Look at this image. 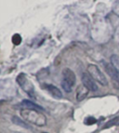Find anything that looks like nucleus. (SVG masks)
Wrapping results in <instances>:
<instances>
[{
  "label": "nucleus",
  "instance_id": "f257e3e1",
  "mask_svg": "<svg viewBox=\"0 0 119 133\" xmlns=\"http://www.w3.org/2000/svg\"><path fill=\"white\" fill-rule=\"evenodd\" d=\"M21 116L29 124L35 125L37 127H44L47 125V116L37 110L22 109L20 112Z\"/></svg>",
  "mask_w": 119,
  "mask_h": 133
},
{
  "label": "nucleus",
  "instance_id": "f03ea898",
  "mask_svg": "<svg viewBox=\"0 0 119 133\" xmlns=\"http://www.w3.org/2000/svg\"><path fill=\"white\" fill-rule=\"evenodd\" d=\"M88 74L90 75V76L94 80L98 81L101 85H103V86H107L108 85V81L106 79L105 76L103 75L101 70L99 69V67L95 64H89L88 66Z\"/></svg>",
  "mask_w": 119,
  "mask_h": 133
},
{
  "label": "nucleus",
  "instance_id": "7ed1b4c3",
  "mask_svg": "<svg viewBox=\"0 0 119 133\" xmlns=\"http://www.w3.org/2000/svg\"><path fill=\"white\" fill-rule=\"evenodd\" d=\"M82 83L86 87L88 90L96 91L98 90V86L95 83L94 79L90 76V75L88 73H84L82 75Z\"/></svg>",
  "mask_w": 119,
  "mask_h": 133
},
{
  "label": "nucleus",
  "instance_id": "20e7f679",
  "mask_svg": "<svg viewBox=\"0 0 119 133\" xmlns=\"http://www.w3.org/2000/svg\"><path fill=\"white\" fill-rule=\"evenodd\" d=\"M17 82L20 84V86L22 87V89H23V90L28 92L29 95H30V93L34 90L33 85L31 84V82H29L28 79H27L26 76H25V75H23V74H21L20 76H18Z\"/></svg>",
  "mask_w": 119,
  "mask_h": 133
},
{
  "label": "nucleus",
  "instance_id": "39448f33",
  "mask_svg": "<svg viewBox=\"0 0 119 133\" xmlns=\"http://www.w3.org/2000/svg\"><path fill=\"white\" fill-rule=\"evenodd\" d=\"M102 64H103V67H104V69H105V71L107 72V74H108L109 76H110L114 80L119 82V72L117 71L115 67L113 66L112 63H108V62H104V61H102Z\"/></svg>",
  "mask_w": 119,
  "mask_h": 133
},
{
  "label": "nucleus",
  "instance_id": "423d86ee",
  "mask_svg": "<svg viewBox=\"0 0 119 133\" xmlns=\"http://www.w3.org/2000/svg\"><path fill=\"white\" fill-rule=\"evenodd\" d=\"M62 76H63V80L66 81L67 83L73 87L75 84V81H76V77H75V75L71 69L69 68H64L62 70Z\"/></svg>",
  "mask_w": 119,
  "mask_h": 133
},
{
  "label": "nucleus",
  "instance_id": "0eeeda50",
  "mask_svg": "<svg viewBox=\"0 0 119 133\" xmlns=\"http://www.w3.org/2000/svg\"><path fill=\"white\" fill-rule=\"evenodd\" d=\"M46 89H47V90L49 91V93L54 98H56V99H62V91L60 90L59 88H57V87L54 86V85H50V84L46 85Z\"/></svg>",
  "mask_w": 119,
  "mask_h": 133
},
{
  "label": "nucleus",
  "instance_id": "6e6552de",
  "mask_svg": "<svg viewBox=\"0 0 119 133\" xmlns=\"http://www.w3.org/2000/svg\"><path fill=\"white\" fill-rule=\"evenodd\" d=\"M88 89H87L86 87L84 85H81V86L78 87V89H77L76 91V100L78 102H81L85 99V98L88 96Z\"/></svg>",
  "mask_w": 119,
  "mask_h": 133
},
{
  "label": "nucleus",
  "instance_id": "1a4fd4ad",
  "mask_svg": "<svg viewBox=\"0 0 119 133\" xmlns=\"http://www.w3.org/2000/svg\"><path fill=\"white\" fill-rule=\"evenodd\" d=\"M22 105L23 107H25V109H31V110H43V107L40 106V105L36 104L34 102L30 100H23L22 102Z\"/></svg>",
  "mask_w": 119,
  "mask_h": 133
},
{
  "label": "nucleus",
  "instance_id": "9d476101",
  "mask_svg": "<svg viewBox=\"0 0 119 133\" xmlns=\"http://www.w3.org/2000/svg\"><path fill=\"white\" fill-rule=\"evenodd\" d=\"M11 120H12V122L15 125H18V126L22 127V128H24V129H31V128L28 126V124H26L24 121H22V118L18 117V116H12V119Z\"/></svg>",
  "mask_w": 119,
  "mask_h": 133
},
{
  "label": "nucleus",
  "instance_id": "9b49d317",
  "mask_svg": "<svg viewBox=\"0 0 119 133\" xmlns=\"http://www.w3.org/2000/svg\"><path fill=\"white\" fill-rule=\"evenodd\" d=\"M113 126H119V116H116V117L113 118L112 120L108 121V122L104 125L102 129H109V128H111Z\"/></svg>",
  "mask_w": 119,
  "mask_h": 133
},
{
  "label": "nucleus",
  "instance_id": "f8f14e48",
  "mask_svg": "<svg viewBox=\"0 0 119 133\" xmlns=\"http://www.w3.org/2000/svg\"><path fill=\"white\" fill-rule=\"evenodd\" d=\"M111 63L119 72V58L116 55H113L111 57Z\"/></svg>",
  "mask_w": 119,
  "mask_h": 133
},
{
  "label": "nucleus",
  "instance_id": "ddd939ff",
  "mask_svg": "<svg viewBox=\"0 0 119 133\" xmlns=\"http://www.w3.org/2000/svg\"><path fill=\"white\" fill-rule=\"evenodd\" d=\"M62 88L65 92H71L72 91V86L69 83H67L66 81H64V80L62 81Z\"/></svg>",
  "mask_w": 119,
  "mask_h": 133
},
{
  "label": "nucleus",
  "instance_id": "4468645a",
  "mask_svg": "<svg viewBox=\"0 0 119 133\" xmlns=\"http://www.w3.org/2000/svg\"><path fill=\"white\" fill-rule=\"evenodd\" d=\"M21 41H22V37H21V36L19 34H16L15 36H13V37H12V42H13V44L19 45L21 43Z\"/></svg>",
  "mask_w": 119,
  "mask_h": 133
},
{
  "label": "nucleus",
  "instance_id": "2eb2a0df",
  "mask_svg": "<svg viewBox=\"0 0 119 133\" xmlns=\"http://www.w3.org/2000/svg\"><path fill=\"white\" fill-rule=\"evenodd\" d=\"M96 122H97V119L92 117V116H89V117H88L86 120H85V123H86L87 125H93Z\"/></svg>",
  "mask_w": 119,
  "mask_h": 133
},
{
  "label": "nucleus",
  "instance_id": "dca6fc26",
  "mask_svg": "<svg viewBox=\"0 0 119 133\" xmlns=\"http://www.w3.org/2000/svg\"><path fill=\"white\" fill-rule=\"evenodd\" d=\"M43 133H47V132H43Z\"/></svg>",
  "mask_w": 119,
  "mask_h": 133
}]
</instances>
